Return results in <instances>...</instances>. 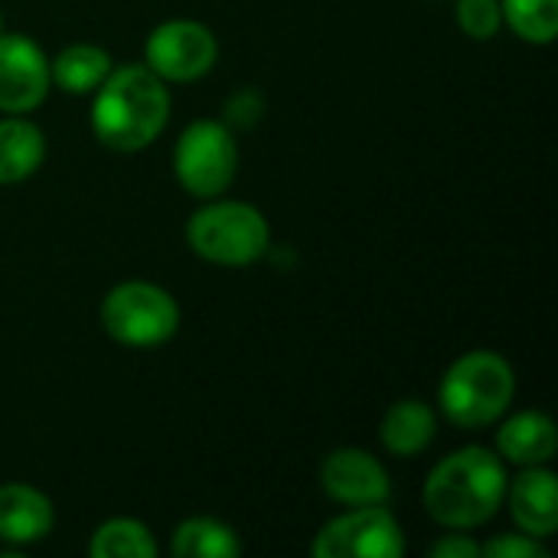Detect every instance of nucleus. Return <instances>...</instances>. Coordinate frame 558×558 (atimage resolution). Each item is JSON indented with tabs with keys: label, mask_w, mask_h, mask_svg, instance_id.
Returning <instances> with one entry per match:
<instances>
[{
	"label": "nucleus",
	"mask_w": 558,
	"mask_h": 558,
	"mask_svg": "<svg viewBox=\"0 0 558 558\" xmlns=\"http://www.w3.org/2000/svg\"><path fill=\"white\" fill-rule=\"evenodd\" d=\"M510 517L520 533L533 539H549L558 530V481L546 464L526 468L517 481L507 484Z\"/></svg>",
	"instance_id": "nucleus-11"
},
{
	"label": "nucleus",
	"mask_w": 558,
	"mask_h": 558,
	"mask_svg": "<svg viewBox=\"0 0 558 558\" xmlns=\"http://www.w3.org/2000/svg\"><path fill=\"white\" fill-rule=\"evenodd\" d=\"M186 245L209 265L245 268L268 255V219L242 199H219L203 206L186 222Z\"/></svg>",
	"instance_id": "nucleus-4"
},
{
	"label": "nucleus",
	"mask_w": 558,
	"mask_h": 558,
	"mask_svg": "<svg viewBox=\"0 0 558 558\" xmlns=\"http://www.w3.org/2000/svg\"><path fill=\"white\" fill-rule=\"evenodd\" d=\"M56 510L46 494L29 484H3L0 487V543L29 546L52 533Z\"/></svg>",
	"instance_id": "nucleus-12"
},
{
	"label": "nucleus",
	"mask_w": 558,
	"mask_h": 558,
	"mask_svg": "<svg viewBox=\"0 0 558 558\" xmlns=\"http://www.w3.org/2000/svg\"><path fill=\"white\" fill-rule=\"evenodd\" d=\"M517 396L513 366L494 350H471L458 356L438 389V402L448 422L458 428H487L500 422Z\"/></svg>",
	"instance_id": "nucleus-3"
},
{
	"label": "nucleus",
	"mask_w": 558,
	"mask_h": 558,
	"mask_svg": "<svg viewBox=\"0 0 558 558\" xmlns=\"http://www.w3.org/2000/svg\"><path fill=\"white\" fill-rule=\"evenodd\" d=\"M320 487L343 507H379L392 494L386 468L363 448H337L320 464Z\"/></svg>",
	"instance_id": "nucleus-10"
},
{
	"label": "nucleus",
	"mask_w": 558,
	"mask_h": 558,
	"mask_svg": "<svg viewBox=\"0 0 558 558\" xmlns=\"http://www.w3.org/2000/svg\"><path fill=\"white\" fill-rule=\"evenodd\" d=\"M173 170L180 186L196 199H216L222 196L239 170V144L229 131V124L203 118L193 121L173 150Z\"/></svg>",
	"instance_id": "nucleus-6"
},
{
	"label": "nucleus",
	"mask_w": 558,
	"mask_h": 558,
	"mask_svg": "<svg viewBox=\"0 0 558 558\" xmlns=\"http://www.w3.org/2000/svg\"><path fill=\"white\" fill-rule=\"evenodd\" d=\"M311 553L314 558H399L405 536L386 504L353 507L317 530Z\"/></svg>",
	"instance_id": "nucleus-7"
},
{
	"label": "nucleus",
	"mask_w": 558,
	"mask_h": 558,
	"mask_svg": "<svg viewBox=\"0 0 558 558\" xmlns=\"http://www.w3.org/2000/svg\"><path fill=\"white\" fill-rule=\"evenodd\" d=\"M219 59L216 33L199 20H167L144 46V65L163 82H196Z\"/></svg>",
	"instance_id": "nucleus-8"
},
{
	"label": "nucleus",
	"mask_w": 558,
	"mask_h": 558,
	"mask_svg": "<svg viewBox=\"0 0 558 558\" xmlns=\"http://www.w3.org/2000/svg\"><path fill=\"white\" fill-rule=\"evenodd\" d=\"M88 556L92 558H154L157 556V543L154 533L131 517H118L108 520L95 530L92 543H88Z\"/></svg>",
	"instance_id": "nucleus-18"
},
{
	"label": "nucleus",
	"mask_w": 558,
	"mask_h": 558,
	"mask_svg": "<svg viewBox=\"0 0 558 558\" xmlns=\"http://www.w3.org/2000/svg\"><path fill=\"white\" fill-rule=\"evenodd\" d=\"M558 432L546 412H520L507 418L497 432V454L507 464L536 468L556 458Z\"/></svg>",
	"instance_id": "nucleus-13"
},
{
	"label": "nucleus",
	"mask_w": 558,
	"mask_h": 558,
	"mask_svg": "<svg viewBox=\"0 0 558 558\" xmlns=\"http://www.w3.org/2000/svg\"><path fill=\"white\" fill-rule=\"evenodd\" d=\"M481 556L487 558H549V549L526 536V533H513V536H497L490 543L481 546Z\"/></svg>",
	"instance_id": "nucleus-21"
},
{
	"label": "nucleus",
	"mask_w": 558,
	"mask_h": 558,
	"mask_svg": "<svg viewBox=\"0 0 558 558\" xmlns=\"http://www.w3.org/2000/svg\"><path fill=\"white\" fill-rule=\"evenodd\" d=\"M242 543L232 526L213 517L183 520L173 533V556L177 558H235Z\"/></svg>",
	"instance_id": "nucleus-17"
},
{
	"label": "nucleus",
	"mask_w": 558,
	"mask_h": 558,
	"mask_svg": "<svg viewBox=\"0 0 558 558\" xmlns=\"http://www.w3.org/2000/svg\"><path fill=\"white\" fill-rule=\"evenodd\" d=\"M507 500L504 458L487 448H464L435 464L422 504L445 530H477L497 517Z\"/></svg>",
	"instance_id": "nucleus-2"
},
{
	"label": "nucleus",
	"mask_w": 558,
	"mask_h": 558,
	"mask_svg": "<svg viewBox=\"0 0 558 558\" xmlns=\"http://www.w3.org/2000/svg\"><path fill=\"white\" fill-rule=\"evenodd\" d=\"M0 33H3V13H0Z\"/></svg>",
	"instance_id": "nucleus-24"
},
{
	"label": "nucleus",
	"mask_w": 558,
	"mask_h": 558,
	"mask_svg": "<svg viewBox=\"0 0 558 558\" xmlns=\"http://www.w3.org/2000/svg\"><path fill=\"white\" fill-rule=\"evenodd\" d=\"M170 118L167 82L157 78L147 65H114L108 78L95 88L92 101V131L95 137L118 154H134L150 147Z\"/></svg>",
	"instance_id": "nucleus-1"
},
{
	"label": "nucleus",
	"mask_w": 558,
	"mask_h": 558,
	"mask_svg": "<svg viewBox=\"0 0 558 558\" xmlns=\"http://www.w3.org/2000/svg\"><path fill=\"white\" fill-rule=\"evenodd\" d=\"M114 69L111 56L92 43H72L56 59H49V78L69 95H95V88Z\"/></svg>",
	"instance_id": "nucleus-16"
},
{
	"label": "nucleus",
	"mask_w": 558,
	"mask_h": 558,
	"mask_svg": "<svg viewBox=\"0 0 558 558\" xmlns=\"http://www.w3.org/2000/svg\"><path fill=\"white\" fill-rule=\"evenodd\" d=\"M46 160V137L26 118H3L0 121V183H23L29 180Z\"/></svg>",
	"instance_id": "nucleus-15"
},
{
	"label": "nucleus",
	"mask_w": 558,
	"mask_h": 558,
	"mask_svg": "<svg viewBox=\"0 0 558 558\" xmlns=\"http://www.w3.org/2000/svg\"><path fill=\"white\" fill-rule=\"evenodd\" d=\"M432 558H477L481 556V543H474L471 536L464 533H448L445 539H438L432 549H428Z\"/></svg>",
	"instance_id": "nucleus-22"
},
{
	"label": "nucleus",
	"mask_w": 558,
	"mask_h": 558,
	"mask_svg": "<svg viewBox=\"0 0 558 558\" xmlns=\"http://www.w3.org/2000/svg\"><path fill=\"white\" fill-rule=\"evenodd\" d=\"M379 438L389 454L418 458L435 441V412L422 399H402L386 412Z\"/></svg>",
	"instance_id": "nucleus-14"
},
{
	"label": "nucleus",
	"mask_w": 558,
	"mask_h": 558,
	"mask_svg": "<svg viewBox=\"0 0 558 558\" xmlns=\"http://www.w3.org/2000/svg\"><path fill=\"white\" fill-rule=\"evenodd\" d=\"M49 59L23 33H0V111L26 114L49 92Z\"/></svg>",
	"instance_id": "nucleus-9"
},
{
	"label": "nucleus",
	"mask_w": 558,
	"mask_h": 558,
	"mask_svg": "<svg viewBox=\"0 0 558 558\" xmlns=\"http://www.w3.org/2000/svg\"><path fill=\"white\" fill-rule=\"evenodd\" d=\"M510 29L533 46H549L558 36V0H500Z\"/></svg>",
	"instance_id": "nucleus-19"
},
{
	"label": "nucleus",
	"mask_w": 558,
	"mask_h": 558,
	"mask_svg": "<svg viewBox=\"0 0 558 558\" xmlns=\"http://www.w3.org/2000/svg\"><path fill=\"white\" fill-rule=\"evenodd\" d=\"M458 23L471 39H494L504 26L500 0H458Z\"/></svg>",
	"instance_id": "nucleus-20"
},
{
	"label": "nucleus",
	"mask_w": 558,
	"mask_h": 558,
	"mask_svg": "<svg viewBox=\"0 0 558 558\" xmlns=\"http://www.w3.org/2000/svg\"><path fill=\"white\" fill-rule=\"evenodd\" d=\"M262 114V95L252 92V88H242L232 101H229V121L232 124H255Z\"/></svg>",
	"instance_id": "nucleus-23"
},
{
	"label": "nucleus",
	"mask_w": 558,
	"mask_h": 558,
	"mask_svg": "<svg viewBox=\"0 0 558 558\" xmlns=\"http://www.w3.org/2000/svg\"><path fill=\"white\" fill-rule=\"evenodd\" d=\"M105 333L131 350H150L167 343L180 327V307L170 291L154 281L114 284L101 301Z\"/></svg>",
	"instance_id": "nucleus-5"
}]
</instances>
